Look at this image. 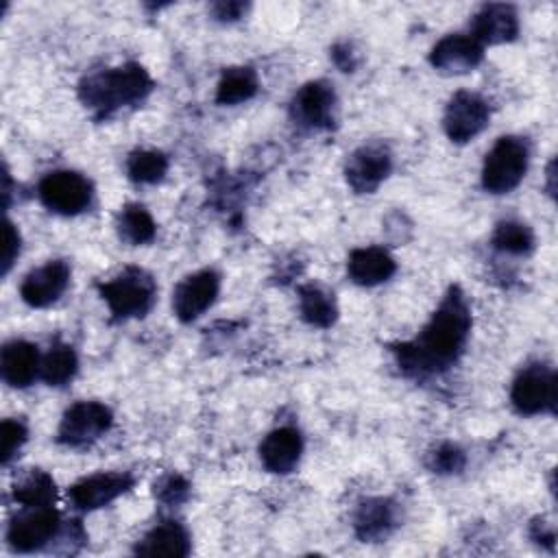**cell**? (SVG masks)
<instances>
[{
  "label": "cell",
  "instance_id": "1",
  "mask_svg": "<svg viewBox=\"0 0 558 558\" xmlns=\"http://www.w3.org/2000/svg\"><path fill=\"white\" fill-rule=\"evenodd\" d=\"M471 325V305L464 292L451 286L418 336L392 347L397 366L403 375L416 379L447 371L462 355Z\"/></svg>",
  "mask_w": 558,
  "mask_h": 558
},
{
  "label": "cell",
  "instance_id": "2",
  "mask_svg": "<svg viewBox=\"0 0 558 558\" xmlns=\"http://www.w3.org/2000/svg\"><path fill=\"white\" fill-rule=\"evenodd\" d=\"M150 92L153 78L148 70L135 61L92 72L78 83V100L96 118H109L124 107H133Z\"/></svg>",
  "mask_w": 558,
  "mask_h": 558
},
{
  "label": "cell",
  "instance_id": "3",
  "mask_svg": "<svg viewBox=\"0 0 558 558\" xmlns=\"http://www.w3.org/2000/svg\"><path fill=\"white\" fill-rule=\"evenodd\" d=\"M96 288L113 320L142 318L157 301L155 277L140 266H126L109 281H100Z\"/></svg>",
  "mask_w": 558,
  "mask_h": 558
},
{
  "label": "cell",
  "instance_id": "4",
  "mask_svg": "<svg viewBox=\"0 0 558 558\" xmlns=\"http://www.w3.org/2000/svg\"><path fill=\"white\" fill-rule=\"evenodd\" d=\"M530 166V144L519 135L499 137L482 163V187L490 194L512 192Z\"/></svg>",
  "mask_w": 558,
  "mask_h": 558
},
{
  "label": "cell",
  "instance_id": "5",
  "mask_svg": "<svg viewBox=\"0 0 558 558\" xmlns=\"http://www.w3.org/2000/svg\"><path fill=\"white\" fill-rule=\"evenodd\" d=\"M510 401L519 414H554L558 403L556 371L543 362L527 364L519 371L510 388Z\"/></svg>",
  "mask_w": 558,
  "mask_h": 558
},
{
  "label": "cell",
  "instance_id": "6",
  "mask_svg": "<svg viewBox=\"0 0 558 558\" xmlns=\"http://www.w3.org/2000/svg\"><path fill=\"white\" fill-rule=\"evenodd\" d=\"M37 198L59 216H76L92 205L94 185L76 170H52L37 183Z\"/></svg>",
  "mask_w": 558,
  "mask_h": 558
},
{
  "label": "cell",
  "instance_id": "7",
  "mask_svg": "<svg viewBox=\"0 0 558 558\" xmlns=\"http://www.w3.org/2000/svg\"><path fill=\"white\" fill-rule=\"evenodd\" d=\"M113 425V412L100 401L72 403L59 423L57 440L65 447L81 449L96 442Z\"/></svg>",
  "mask_w": 558,
  "mask_h": 558
},
{
  "label": "cell",
  "instance_id": "8",
  "mask_svg": "<svg viewBox=\"0 0 558 558\" xmlns=\"http://www.w3.org/2000/svg\"><path fill=\"white\" fill-rule=\"evenodd\" d=\"M61 534V517L52 506L24 508L7 527V543L17 554L44 549Z\"/></svg>",
  "mask_w": 558,
  "mask_h": 558
},
{
  "label": "cell",
  "instance_id": "9",
  "mask_svg": "<svg viewBox=\"0 0 558 558\" xmlns=\"http://www.w3.org/2000/svg\"><path fill=\"white\" fill-rule=\"evenodd\" d=\"M338 98L327 81H310L290 100L294 124L310 131H329L336 124Z\"/></svg>",
  "mask_w": 558,
  "mask_h": 558
},
{
  "label": "cell",
  "instance_id": "10",
  "mask_svg": "<svg viewBox=\"0 0 558 558\" xmlns=\"http://www.w3.org/2000/svg\"><path fill=\"white\" fill-rule=\"evenodd\" d=\"M490 120V107L486 98L475 92H456L442 113V129L456 144H466L477 137Z\"/></svg>",
  "mask_w": 558,
  "mask_h": 558
},
{
  "label": "cell",
  "instance_id": "11",
  "mask_svg": "<svg viewBox=\"0 0 558 558\" xmlns=\"http://www.w3.org/2000/svg\"><path fill=\"white\" fill-rule=\"evenodd\" d=\"M133 484L135 477L129 471H100L76 480L68 488V499L74 510L92 512L129 493Z\"/></svg>",
  "mask_w": 558,
  "mask_h": 558
},
{
  "label": "cell",
  "instance_id": "12",
  "mask_svg": "<svg viewBox=\"0 0 558 558\" xmlns=\"http://www.w3.org/2000/svg\"><path fill=\"white\" fill-rule=\"evenodd\" d=\"M392 155L381 142L362 144L344 163V179L355 194H373L390 174Z\"/></svg>",
  "mask_w": 558,
  "mask_h": 558
},
{
  "label": "cell",
  "instance_id": "13",
  "mask_svg": "<svg viewBox=\"0 0 558 558\" xmlns=\"http://www.w3.org/2000/svg\"><path fill=\"white\" fill-rule=\"evenodd\" d=\"M220 292V275L214 268L183 277L172 290V310L181 323H192L205 314Z\"/></svg>",
  "mask_w": 558,
  "mask_h": 558
},
{
  "label": "cell",
  "instance_id": "14",
  "mask_svg": "<svg viewBox=\"0 0 558 558\" xmlns=\"http://www.w3.org/2000/svg\"><path fill=\"white\" fill-rule=\"evenodd\" d=\"M70 264L65 259H50L31 272L20 283V296L31 307H48L61 299L70 283Z\"/></svg>",
  "mask_w": 558,
  "mask_h": 558
},
{
  "label": "cell",
  "instance_id": "15",
  "mask_svg": "<svg viewBox=\"0 0 558 558\" xmlns=\"http://www.w3.org/2000/svg\"><path fill=\"white\" fill-rule=\"evenodd\" d=\"M484 59V46L464 33H451L438 39L429 52V63L442 74H466Z\"/></svg>",
  "mask_w": 558,
  "mask_h": 558
},
{
  "label": "cell",
  "instance_id": "16",
  "mask_svg": "<svg viewBox=\"0 0 558 558\" xmlns=\"http://www.w3.org/2000/svg\"><path fill=\"white\" fill-rule=\"evenodd\" d=\"M471 37L482 46H497L514 41L519 35V15L512 4L488 2L477 9L471 22Z\"/></svg>",
  "mask_w": 558,
  "mask_h": 558
},
{
  "label": "cell",
  "instance_id": "17",
  "mask_svg": "<svg viewBox=\"0 0 558 558\" xmlns=\"http://www.w3.org/2000/svg\"><path fill=\"white\" fill-rule=\"evenodd\" d=\"M303 453V438L296 427L281 425L264 436L259 442V460L266 471L286 475L292 473Z\"/></svg>",
  "mask_w": 558,
  "mask_h": 558
},
{
  "label": "cell",
  "instance_id": "18",
  "mask_svg": "<svg viewBox=\"0 0 558 558\" xmlns=\"http://www.w3.org/2000/svg\"><path fill=\"white\" fill-rule=\"evenodd\" d=\"M399 525V508L388 497H368L360 501L353 514L355 536L364 543H377L392 534Z\"/></svg>",
  "mask_w": 558,
  "mask_h": 558
},
{
  "label": "cell",
  "instance_id": "19",
  "mask_svg": "<svg viewBox=\"0 0 558 558\" xmlns=\"http://www.w3.org/2000/svg\"><path fill=\"white\" fill-rule=\"evenodd\" d=\"M397 270L395 257L384 246H360L349 253L347 275L353 283L373 288L388 281Z\"/></svg>",
  "mask_w": 558,
  "mask_h": 558
},
{
  "label": "cell",
  "instance_id": "20",
  "mask_svg": "<svg viewBox=\"0 0 558 558\" xmlns=\"http://www.w3.org/2000/svg\"><path fill=\"white\" fill-rule=\"evenodd\" d=\"M41 371V357L33 342L9 340L0 351V373L11 388H26Z\"/></svg>",
  "mask_w": 558,
  "mask_h": 558
},
{
  "label": "cell",
  "instance_id": "21",
  "mask_svg": "<svg viewBox=\"0 0 558 558\" xmlns=\"http://www.w3.org/2000/svg\"><path fill=\"white\" fill-rule=\"evenodd\" d=\"M190 549H192L190 534L174 519L159 521L135 545V554H140V556H174V558H181V556H187Z\"/></svg>",
  "mask_w": 558,
  "mask_h": 558
},
{
  "label": "cell",
  "instance_id": "22",
  "mask_svg": "<svg viewBox=\"0 0 558 558\" xmlns=\"http://www.w3.org/2000/svg\"><path fill=\"white\" fill-rule=\"evenodd\" d=\"M299 312L307 325L320 329H327L338 320V303L333 294L318 283L299 286Z\"/></svg>",
  "mask_w": 558,
  "mask_h": 558
},
{
  "label": "cell",
  "instance_id": "23",
  "mask_svg": "<svg viewBox=\"0 0 558 558\" xmlns=\"http://www.w3.org/2000/svg\"><path fill=\"white\" fill-rule=\"evenodd\" d=\"M259 89L257 72L251 65H231L225 68L216 85L218 105H240L251 100Z\"/></svg>",
  "mask_w": 558,
  "mask_h": 558
},
{
  "label": "cell",
  "instance_id": "24",
  "mask_svg": "<svg viewBox=\"0 0 558 558\" xmlns=\"http://www.w3.org/2000/svg\"><path fill=\"white\" fill-rule=\"evenodd\" d=\"M13 499L24 508H41L52 506L57 497V486L52 475L41 469H28L13 482Z\"/></svg>",
  "mask_w": 558,
  "mask_h": 558
},
{
  "label": "cell",
  "instance_id": "25",
  "mask_svg": "<svg viewBox=\"0 0 558 558\" xmlns=\"http://www.w3.org/2000/svg\"><path fill=\"white\" fill-rule=\"evenodd\" d=\"M116 229L122 242L131 246H142L153 242L157 233V225L150 216V211L140 203H126L116 218Z\"/></svg>",
  "mask_w": 558,
  "mask_h": 558
},
{
  "label": "cell",
  "instance_id": "26",
  "mask_svg": "<svg viewBox=\"0 0 558 558\" xmlns=\"http://www.w3.org/2000/svg\"><path fill=\"white\" fill-rule=\"evenodd\" d=\"M78 371V357H76V351L65 344V342H52L50 349L46 351V355L41 357V379L48 384V386H65L68 381L74 379Z\"/></svg>",
  "mask_w": 558,
  "mask_h": 558
},
{
  "label": "cell",
  "instance_id": "27",
  "mask_svg": "<svg viewBox=\"0 0 558 558\" xmlns=\"http://www.w3.org/2000/svg\"><path fill=\"white\" fill-rule=\"evenodd\" d=\"M534 242L536 238L532 227L512 218L497 222L490 235L493 248L506 255H530L534 251Z\"/></svg>",
  "mask_w": 558,
  "mask_h": 558
},
{
  "label": "cell",
  "instance_id": "28",
  "mask_svg": "<svg viewBox=\"0 0 558 558\" xmlns=\"http://www.w3.org/2000/svg\"><path fill=\"white\" fill-rule=\"evenodd\" d=\"M168 172V157L155 148H137L126 157V177L133 183L153 185Z\"/></svg>",
  "mask_w": 558,
  "mask_h": 558
},
{
  "label": "cell",
  "instance_id": "29",
  "mask_svg": "<svg viewBox=\"0 0 558 558\" xmlns=\"http://www.w3.org/2000/svg\"><path fill=\"white\" fill-rule=\"evenodd\" d=\"M464 464H466V456L456 442H440L427 453V469L438 475L460 473Z\"/></svg>",
  "mask_w": 558,
  "mask_h": 558
},
{
  "label": "cell",
  "instance_id": "30",
  "mask_svg": "<svg viewBox=\"0 0 558 558\" xmlns=\"http://www.w3.org/2000/svg\"><path fill=\"white\" fill-rule=\"evenodd\" d=\"M28 438V427L20 418H4L0 425V460L4 466L11 464V460L17 456V451L24 447Z\"/></svg>",
  "mask_w": 558,
  "mask_h": 558
},
{
  "label": "cell",
  "instance_id": "31",
  "mask_svg": "<svg viewBox=\"0 0 558 558\" xmlns=\"http://www.w3.org/2000/svg\"><path fill=\"white\" fill-rule=\"evenodd\" d=\"M153 495L163 506H179L190 497V482L179 473H168L155 482Z\"/></svg>",
  "mask_w": 558,
  "mask_h": 558
},
{
  "label": "cell",
  "instance_id": "32",
  "mask_svg": "<svg viewBox=\"0 0 558 558\" xmlns=\"http://www.w3.org/2000/svg\"><path fill=\"white\" fill-rule=\"evenodd\" d=\"M22 248V235L11 220H4V251H2V275H7L17 259Z\"/></svg>",
  "mask_w": 558,
  "mask_h": 558
},
{
  "label": "cell",
  "instance_id": "33",
  "mask_svg": "<svg viewBox=\"0 0 558 558\" xmlns=\"http://www.w3.org/2000/svg\"><path fill=\"white\" fill-rule=\"evenodd\" d=\"M246 9H248V4L242 0H227V2L222 0V2H214L209 7L214 20H218V22H235L246 13Z\"/></svg>",
  "mask_w": 558,
  "mask_h": 558
},
{
  "label": "cell",
  "instance_id": "34",
  "mask_svg": "<svg viewBox=\"0 0 558 558\" xmlns=\"http://www.w3.org/2000/svg\"><path fill=\"white\" fill-rule=\"evenodd\" d=\"M331 61L342 70V72H353L357 68V52L349 41H338L329 50Z\"/></svg>",
  "mask_w": 558,
  "mask_h": 558
},
{
  "label": "cell",
  "instance_id": "35",
  "mask_svg": "<svg viewBox=\"0 0 558 558\" xmlns=\"http://www.w3.org/2000/svg\"><path fill=\"white\" fill-rule=\"evenodd\" d=\"M530 538L538 545H545L547 549H554V541H556V534H554V527L549 523H545L543 519H534L530 523Z\"/></svg>",
  "mask_w": 558,
  "mask_h": 558
}]
</instances>
